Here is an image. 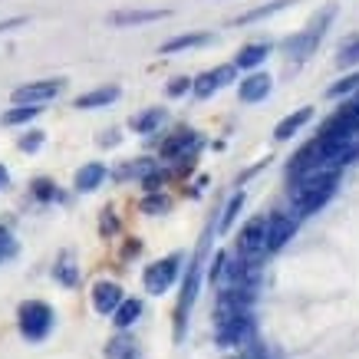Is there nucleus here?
<instances>
[{"instance_id":"nucleus-1","label":"nucleus","mask_w":359,"mask_h":359,"mask_svg":"<svg viewBox=\"0 0 359 359\" xmlns=\"http://www.w3.org/2000/svg\"><path fill=\"white\" fill-rule=\"evenodd\" d=\"M333 17H337V7H327V11L313 13L304 30H297L294 36H287V40H283V53H287V60H290V63H306V60L316 53V46L323 43V36H327Z\"/></svg>"},{"instance_id":"nucleus-2","label":"nucleus","mask_w":359,"mask_h":359,"mask_svg":"<svg viewBox=\"0 0 359 359\" xmlns=\"http://www.w3.org/2000/svg\"><path fill=\"white\" fill-rule=\"evenodd\" d=\"M234 257H238L241 264H248V267L264 271V261L271 257V254H267V215H254V218L238 231Z\"/></svg>"},{"instance_id":"nucleus-3","label":"nucleus","mask_w":359,"mask_h":359,"mask_svg":"<svg viewBox=\"0 0 359 359\" xmlns=\"http://www.w3.org/2000/svg\"><path fill=\"white\" fill-rule=\"evenodd\" d=\"M205 248H208V234L198 244V254L191 257V267L185 273V283H182V297H178V306H175V343L185 339L188 330V316H191V306L198 300V287H201V271H205Z\"/></svg>"},{"instance_id":"nucleus-4","label":"nucleus","mask_w":359,"mask_h":359,"mask_svg":"<svg viewBox=\"0 0 359 359\" xmlns=\"http://www.w3.org/2000/svg\"><path fill=\"white\" fill-rule=\"evenodd\" d=\"M56 327V313L53 306L43 304V300H23L17 306V330L27 343H43Z\"/></svg>"},{"instance_id":"nucleus-5","label":"nucleus","mask_w":359,"mask_h":359,"mask_svg":"<svg viewBox=\"0 0 359 359\" xmlns=\"http://www.w3.org/2000/svg\"><path fill=\"white\" fill-rule=\"evenodd\" d=\"M182 264H185V254H182V250H175V254H168V257L152 261L145 271H142V290H145L149 297L168 294V290L175 287V280H178V273H182Z\"/></svg>"},{"instance_id":"nucleus-6","label":"nucleus","mask_w":359,"mask_h":359,"mask_svg":"<svg viewBox=\"0 0 359 359\" xmlns=\"http://www.w3.org/2000/svg\"><path fill=\"white\" fill-rule=\"evenodd\" d=\"M198 149H201V139H198L195 129H178L172 132L168 139L162 142V149H158V162H182V165H191L195 162Z\"/></svg>"},{"instance_id":"nucleus-7","label":"nucleus","mask_w":359,"mask_h":359,"mask_svg":"<svg viewBox=\"0 0 359 359\" xmlns=\"http://www.w3.org/2000/svg\"><path fill=\"white\" fill-rule=\"evenodd\" d=\"M66 93V76H53V79H33L23 86L13 89V102H33V106H46Z\"/></svg>"},{"instance_id":"nucleus-8","label":"nucleus","mask_w":359,"mask_h":359,"mask_svg":"<svg viewBox=\"0 0 359 359\" xmlns=\"http://www.w3.org/2000/svg\"><path fill=\"white\" fill-rule=\"evenodd\" d=\"M297 228H300V218L294 211H271L267 215V254H277L287 248L294 241Z\"/></svg>"},{"instance_id":"nucleus-9","label":"nucleus","mask_w":359,"mask_h":359,"mask_svg":"<svg viewBox=\"0 0 359 359\" xmlns=\"http://www.w3.org/2000/svg\"><path fill=\"white\" fill-rule=\"evenodd\" d=\"M122 297H126V290H122L116 280H96L93 283V290H89V300H93V310H96L99 316H112L116 313V306L122 304Z\"/></svg>"},{"instance_id":"nucleus-10","label":"nucleus","mask_w":359,"mask_h":359,"mask_svg":"<svg viewBox=\"0 0 359 359\" xmlns=\"http://www.w3.org/2000/svg\"><path fill=\"white\" fill-rule=\"evenodd\" d=\"M271 89H273L271 73H264V69H250L248 76L238 83V99L254 106V102H264V99L271 96Z\"/></svg>"},{"instance_id":"nucleus-11","label":"nucleus","mask_w":359,"mask_h":359,"mask_svg":"<svg viewBox=\"0 0 359 359\" xmlns=\"http://www.w3.org/2000/svg\"><path fill=\"white\" fill-rule=\"evenodd\" d=\"M215 43V33L211 30H191V33H178L172 36L168 43L158 46L162 56H172V53H185V50H205V46Z\"/></svg>"},{"instance_id":"nucleus-12","label":"nucleus","mask_w":359,"mask_h":359,"mask_svg":"<svg viewBox=\"0 0 359 359\" xmlns=\"http://www.w3.org/2000/svg\"><path fill=\"white\" fill-rule=\"evenodd\" d=\"M119 96H122V89L116 86V83H109V86H96V89H89V93H83V96L73 99V109H79V112L106 109V106H112Z\"/></svg>"},{"instance_id":"nucleus-13","label":"nucleus","mask_w":359,"mask_h":359,"mask_svg":"<svg viewBox=\"0 0 359 359\" xmlns=\"http://www.w3.org/2000/svg\"><path fill=\"white\" fill-rule=\"evenodd\" d=\"M172 17V11H116L109 13V23L112 27H119V30H126V27H145V23H162Z\"/></svg>"},{"instance_id":"nucleus-14","label":"nucleus","mask_w":359,"mask_h":359,"mask_svg":"<svg viewBox=\"0 0 359 359\" xmlns=\"http://www.w3.org/2000/svg\"><path fill=\"white\" fill-rule=\"evenodd\" d=\"M109 178V168L102 162H86L83 168H76L73 175V188H76L79 195H93L96 188H102V182Z\"/></svg>"},{"instance_id":"nucleus-15","label":"nucleus","mask_w":359,"mask_h":359,"mask_svg":"<svg viewBox=\"0 0 359 359\" xmlns=\"http://www.w3.org/2000/svg\"><path fill=\"white\" fill-rule=\"evenodd\" d=\"M271 53H273V43L257 40V43H244V46H241L231 63L238 66V69H244V73H250V69H261V66L267 63V56H271Z\"/></svg>"},{"instance_id":"nucleus-16","label":"nucleus","mask_w":359,"mask_h":359,"mask_svg":"<svg viewBox=\"0 0 359 359\" xmlns=\"http://www.w3.org/2000/svg\"><path fill=\"white\" fill-rule=\"evenodd\" d=\"M313 119V106H300L297 112H290V116H283L277 126H273V139L277 142H290L297 135V132L304 129L306 122Z\"/></svg>"},{"instance_id":"nucleus-17","label":"nucleus","mask_w":359,"mask_h":359,"mask_svg":"<svg viewBox=\"0 0 359 359\" xmlns=\"http://www.w3.org/2000/svg\"><path fill=\"white\" fill-rule=\"evenodd\" d=\"M165 119H168V112H165L162 106H149V109H142L132 116L129 129L135 132V135H152V132H158L165 126Z\"/></svg>"},{"instance_id":"nucleus-18","label":"nucleus","mask_w":359,"mask_h":359,"mask_svg":"<svg viewBox=\"0 0 359 359\" xmlns=\"http://www.w3.org/2000/svg\"><path fill=\"white\" fill-rule=\"evenodd\" d=\"M145 313V304H142V297H122V304L116 306V313L109 316L112 327L116 330H132L139 323V316Z\"/></svg>"},{"instance_id":"nucleus-19","label":"nucleus","mask_w":359,"mask_h":359,"mask_svg":"<svg viewBox=\"0 0 359 359\" xmlns=\"http://www.w3.org/2000/svg\"><path fill=\"white\" fill-rule=\"evenodd\" d=\"M106 359H142V349L135 343V337H129V330H119L106 343Z\"/></svg>"},{"instance_id":"nucleus-20","label":"nucleus","mask_w":359,"mask_h":359,"mask_svg":"<svg viewBox=\"0 0 359 359\" xmlns=\"http://www.w3.org/2000/svg\"><path fill=\"white\" fill-rule=\"evenodd\" d=\"M53 280L63 283V287H79V264H76V254L73 250H63L53 264Z\"/></svg>"},{"instance_id":"nucleus-21","label":"nucleus","mask_w":359,"mask_h":359,"mask_svg":"<svg viewBox=\"0 0 359 359\" xmlns=\"http://www.w3.org/2000/svg\"><path fill=\"white\" fill-rule=\"evenodd\" d=\"M36 116H43V106H33V102H13L11 109L0 116L4 126H30Z\"/></svg>"},{"instance_id":"nucleus-22","label":"nucleus","mask_w":359,"mask_h":359,"mask_svg":"<svg viewBox=\"0 0 359 359\" xmlns=\"http://www.w3.org/2000/svg\"><path fill=\"white\" fill-rule=\"evenodd\" d=\"M139 211L142 215H149V218H158V215H168L172 211V198L165 195V191H145L139 201Z\"/></svg>"},{"instance_id":"nucleus-23","label":"nucleus","mask_w":359,"mask_h":359,"mask_svg":"<svg viewBox=\"0 0 359 359\" xmlns=\"http://www.w3.org/2000/svg\"><path fill=\"white\" fill-rule=\"evenodd\" d=\"M218 89H221V83H218V73H215V69H205V73L191 76V96L195 99H211Z\"/></svg>"},{"instance_id":"nucleus-24","label":"nucleus","mask_w":359,"mask_h":359,"mask_svg":"<svg viewBox=\"0 0 359 359\" xmlns=\"http://www.w3.org/2000/svg\"><path fill=\"white\" fill-rule=\"evenodd\" d=\"M294 0H271V4H264V7H254V11H248V13H241L238 20V27L241 23H257V20H264V17H273V13H280V11H287Z\"/></svg>"},{"instance_id":"nucleus-25","label":"nucleus","mask_w":359,"mask_h":359,"mask_svg":"<svg viewBox=\"0 0 359 359\" xmlns=\"http://www.w3.org/2000/svg\"><path fill=\"white\" fill-rule=\"evenodd\" d=\"M30 195L36 198L40 205H50V201H60V188H56L53 178L40 175V178H33L30 182Z\"/></svg>"},{"instance_id":"nucleus-26","label":"nucleus","mask_w":359,"mask_h":359,"mask_svg":"<svg viewBox=\"0 0 359 359\" xmlns=\"http://www.w3.org/2000/svg\"><path fill=\"white\" fill-rule=\"evenodd\" d=\"M241 208H244V191H234V195H231V201L224 205V211H221V218H218V234H228L231 224L238 221Z\"/></svg>"},{"instance_id":"nucleus-27","label":"nucleus","mask_w":359,"mask_h":359,"mask_svg":"<svg viewBox=\"0 0 359 359\" xmlns=\"http://www.w3.org/2000/svg\"><path fill=\"white\" fill-rule=\"evenodd\" d=\"M228 267H231V254L228 250H218L215 257H211V264H208V280L211 283H224V277H228Z\"/></svg>"},{"instance_id":"nucleus-28","label":"nucleus","mask_w":359,"mask_h":359,"mask_svg":"<svg viewBox=\"0 0 359 359\" xmlns=\"http://www.w3.org/2000/svg\"><path fill=\"white\" fill-rule=\"evenodd\" d=\"M337 66L339 69H356L359 66V36H353V40H346V43L339 46Z\"/></svg>"},{"instance_id":"nucleus-29","label":"nucleus","mask_w":359,"mask_h":359,"mask_svg":"<svg viewBox=\"0 0 359 359\" xmlns=\"http://www.w3.org/2000/svg\"><path fill=\"white\" fill-rule=\"evenodd\" d=\"M43 139H46L43 129H27L20 139H17V149H20V152H30V155H33V152H40Z\"/></svg>"},{"instance_id":"nucleus-30","label":"nucleus","mask_w":359,"mask_h":359,"mask_svg":"<svg viewBox=\"0 0 359 359\" xmlns=\"http://www.w3.org/2000/svg\"><path fill=\"white\" fill-rule=\"evenodd\" d=\"M17 254H20V244H17V238H13L11 231H4V228H0V264L13 261Z\"/></svg>"},{"instance_id":"nucleus-31","label":"nucleus","mask_w":359,"mask_h":359,"mask_svg":"<svg viewBox=\"0 0 359 359\" xmlns=\"http://www.w3.org/2000/svg\"><path fill=\"white\" fill-rule=\"evenodd\" d=\"M356 89H359V73H346L337 86H330V99H343L346 93H356Z\"/></svg>"},{"instance_id":"nucleus-32","label":"nucleus","mask_w":359,"mask_h":359,"mask_svg":"<svg viewBox=\"0 0 359 359\" xmlns=\"http://www.w3.org/2000/svg\"><path fill=\"white\" fill-rule=\"evenodd\" d=\"M191 93V76H175L172 83H168V96L172 99H182Z\"/></svg>"},{"instance_id":"nucleus-33","label":"nucleus","mask_w":359,"mask_h":359,"mask_svg":"<svg viewBox=\"0 0 359 359\" xmlns=\"http://www.w3.org/2000/svg\"><path fill=\"white\" fill-rule=\"evenodd\" d=\"M99 231H102V234H116V231H119V221L112 218V211H109V208L102 211V224H99Z\"/></svg>"},{"instance_id":"nucleus-34","label":"nucleus","mask_w":359,"mask_h":359,"mask_svg":"<svg viewBox=\"0 0 359 359\" xmlns=\"http://www.w3.org/2000/svg\"><path fill=\"white\" fill-rule=\"evenodd\" d=\"M119 142H122L119 129H106L102 135H99V145H102V149H112V145H119Z\"/></svg>"},{"instance_id":"nucleus-35","label":"nucleus","mask_w":359,"mask_h":359,"mask_svg":"<svg viewBox=\"0 0 359 359\" xmlns=\"http://www.w3.org/2000/svg\"><path fill=\"white\" fill-rule=\"evenodd\" d=\"M23 23H27V17H11V20H4V23H0V33L17 30V27H23Z\"/></svg>"},{"instance_id":"nucleus-36","label":"nucleus","mask_w":359,"mask_h":359,"mask_svg":"<svg viewBox=\"0 0 359 359\" xmlns=\"http://www.w3.org/2000/svg\"><path fill=\"white\" fill-rule=\"evenodd\" d=\"M4 188H11V172H7V165L0 162V191H4Z\"/></svg>"},{"instance_id":"nucleus-37","label":"nucleus","mask_w":359,"mask_h":359,"mask_svg":"<svg viewBox=\"0 0 359 359\" xmlns=\"http://www.w3.org/2000/svg\"><path fill=\"white\" fill-rule=\"evenodd\" d=\"M224 359H254V353H250V349H238V353H231V356H224Z\"/></svg>"},{"instance_id":"nucleus-38","label":"nucleus","mask_w":359,"mask_h":359,"mask_svg":"<svg viewBox=\"0 0 359 359\" xmlns=\"http://www.w3.org/2000/svg\"><path fill=\"white\" fill-rule=\"evenodd\" d=\"M356 102H359V89H356Z\"/></svg>"}]
</instances>
